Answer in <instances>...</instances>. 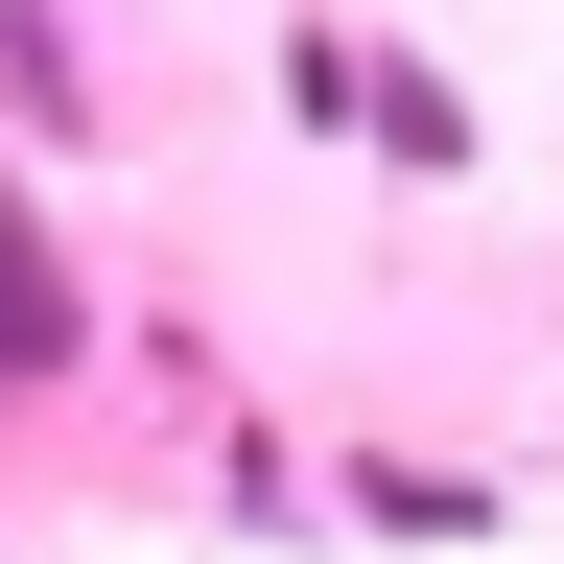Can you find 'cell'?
<instances>
[{
    "label": "cell",
    "instance_id": "3",
    "mask_svg": "<svg viewBox=\"0 0 564 564\" xmlns=\"http://www.w3.org/2000/svg\"><path fill=\"white\" fill-rule=\"evenodd\" d=\"M0 141H24V165L95 141V47H70V0H0Z\"/></svg>",
    "mask_w": 564,
    "mask_h": 564
},
{
    "label": "cell",
    "instance_id": "2",
    "mask_svg": "<svg viewBox=\"0 0 564 564\" xmlns=\"http://www.w3.org/2000/svg\"><path fill=\"white\" fill-rule=\"evenodd\" d=\"M70 377H95V259H70L47 165L0 141V400H70Z\"/></svg>",
    "mask_w": 564,
    "mask_h": 564
},
{
    "label": "cell",
    "instance_id": "1",
    "mask_svg": "<svg viewBox=\"0 0 564 564\" xmlns=\"http://www.w3.org/2000/svg\"><path fill=\"white\" fill-rule=\"evenodd\" d=\"M282 118H306V141H377L400 188H470V165H494L470 95H447L423 47H377V24H282Z\"/></svg>",
    "mask_w": 564,
    "mask_h": 564
}]
</instances>
